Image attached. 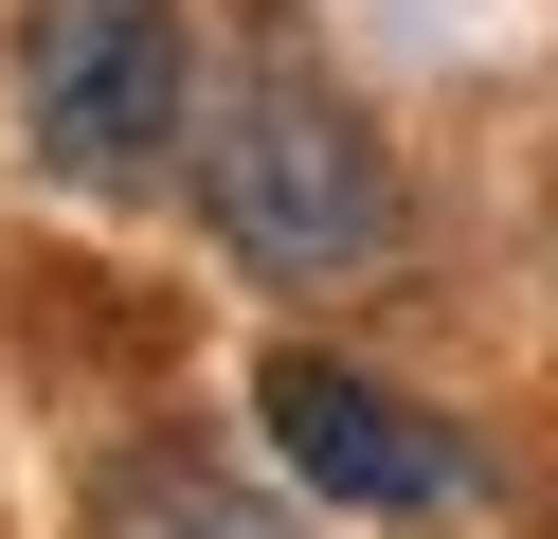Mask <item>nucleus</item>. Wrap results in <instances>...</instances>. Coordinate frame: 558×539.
<instances>
[{"instance_id": "nucleus-1", "label": "nucleus", "mask_w": 558, "mask_h": 539, "mask_svg": "<svg viewBox=\"0 0 558 539\" xmlns=\"http://www.w3.org/2000/svg\"><path fill=\"white\" fill-rule=\"evenodd\" d=\"M198 216L253 287H361L397 252V162L306 54H234L198 72Z\"/></svg>"}, {"instance_id": "nucleus-2", "label": "nucleus", "mask_w": 558, "mask_h": 539, "mask_svg": "<svg viewBox=\"0 0 558 539\" xmlns=\"http://www.w3.org/2000/svg\"><path fill=\"white\" fill-rule=\"evenodd\" d=\"M19 126H37L54 180H145L162 144L198 126V54H181V0H37L19 19Z\"/></svg>"}, {"instance_id": "nucleus-3", "label": "nucleus", "mask_w": 558, "mask_h": 539, "mask_svg": "<svg viewBox=\"0 0 558 539\" xmlns=\"http://www.w3.org/2000/svg\"><path fill=\"white\" fill-rule=\"evenodd\" d=\"M253 414H270V450H289V486L361 503V522H433V503H469V450H450L397 378H361V359H325V342L270 359Z\"/></svg>"}, {"instance_id": "nucleus-4", "label": "nucleus", "mask_w": 558, "mask_h": 539, "mask_svg": "<svg viewBox=\"0 0 558 539\" xmlns=\"http://www.w3.org/2000/svg\"><path fill=\"white\" fill-rule=\"evenodd\" d=\"M90 539H270V503L234 486L217 450H126L90 486Z\"/></svg>"}]
</instances>
